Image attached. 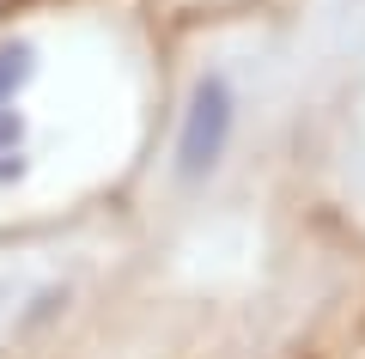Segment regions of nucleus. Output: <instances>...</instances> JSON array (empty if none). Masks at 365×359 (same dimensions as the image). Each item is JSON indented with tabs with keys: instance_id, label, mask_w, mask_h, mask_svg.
Instances as JSON below:
<instances>
[{
	"instance_id": "f257e3e1",
	"label": "nucleus",
	"mask_w": 365,
	"mask_h": 359,
	"mask_svg": "<svg viewBox=\"0 0 365 359\" xmlns=\"http://www.w3.org/2000/svg\"><path fill=\"white\" fill-rule=\"evenodd\" d=\"M158 61L146 0H0V231L122 207Z\"/></svg>"
},
{
	"instance_id": "7ed1b4c3",
	"label": "nucleus",
	"mask_w": 365,
	"mask_h": 359,
	"mask_svg": "<svg viewBox=\"0 0 365 359\" xmlns=\"http://www.w3.org/2000/svg\"><path fill=\"white\" fill-rule=\"evenodd\" d=\"M140 256V231L122 207L0 231V359L49 353L73 323L122 293Z\"/></svg>"
},
{
	"instance_id": "20e7f679",
	"label": "nucleus",
	"mask_w": 365,
	"mask_h": 359,
	"mask_svg": "<svg viewBox=\"0 0 365 359\" xmlns=\"http://www.w3.org/2000/svg\"><path fill=\"white\" fill-rule=\"evenodd\" d=\"M292 0H146L158 31L201 25V19H237V13H287Z\"/></svg>"
},
{
	"instance_id": "f03ea898",
	"label": "nucleus",
	"mask_w": 365,
	"mask_h": 359,
	"mask_svg": "<svg viewBox=\"0 0 365 359\" xmlns=\"http://www.w3.org/2000/svg\"><path fill=\"white\" fill-rule=\"evenodd\" d=\"M158 116L122 213L140 250L207 226L280 158L304 103V67L287 13H237L158 31Z\"/></svg>"
}]
</instances>
